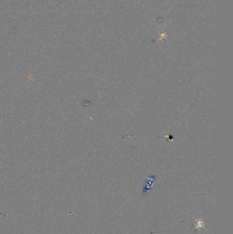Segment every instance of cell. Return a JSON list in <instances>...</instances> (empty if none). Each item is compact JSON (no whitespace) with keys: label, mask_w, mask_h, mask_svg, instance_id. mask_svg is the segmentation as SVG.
Masks as SVG:
<instances>
[{"label":"cell","mask_w":233,"mask_h":234,"mask_svg":"<svg viewBox=\"0 0 233 234\" xmlns=\"http://www.w3.org/2000/svg\"><path fill=\"white\" fill-rule=\"evenodd\" d=\"M167 36V34L165 33V32H162V33L160 34L159 35V40H162V39H164L165 38H166Z\"/></svg>","instance_id":"1"}]
</instances>
